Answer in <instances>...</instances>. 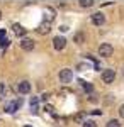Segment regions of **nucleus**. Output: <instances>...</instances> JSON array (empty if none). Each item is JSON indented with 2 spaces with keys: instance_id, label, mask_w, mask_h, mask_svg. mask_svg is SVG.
Wrapping results in <instances>:
<instances>
[{
  "instance_id": "nucleus-1",
  "label": "nucleus",
  "mask_w": 124,
  "mask_h": 127,
  "mask_svg": "<svg viewBox=\"0 0 124 127\" xmlns=\"http://www.w3.org/2000/svg\"><path fill=\"white\" fill-rule=\"evenodd\" d=\"M58 76H60V81H61V83H65V85H66V83H70V81L73 80V69L63 68L61 71H60V75H58Z\"/></svg>"
},
{
  "instance_id": "nucleus-2",
  "label": "nucleus",
  "mask_w": 124,
  "mask_h": 127,
  "mask_svg": "<svg viewBox=\"0 0 124 127\" xmlns=\"http://www.w3.org/2000/svg\"><path fill=\"white\" fill-rule=\"evenodd\" d=\"M112 53H114V48H112L109 42H104V44L99 46V56H102V58H109V56H112Z\"/></svg>"
},
{
  "instance_id": "nucleus-3",
  "label": "nucleus",
  "mask_w": 124,
  "mask_h": 127,
  "mask_svg": "<svg viewBox=\"0 0 124 127\" xmlns=\"http://www.w3.org/2000/svg\"><path fill=\"white\" fill-rule=\"evenodd\" d=\"M68 41L63 37V36H56L55 39H53V48L56 49V51H63L65 49V46H66Z\"/></svg>"
},
{
  "instance_id": "nucleus-4",
  "label": "nucleus",
  "mask_w": 124,
  "mask_h": 127,
  "mask_svg": "<svg viewBox=\"0 0 124 127\" xmlns=\"http://www.w3.org/2000/svg\"><path fill=\"white\" fill-rule=\"evenodd\" d=\"M20 105H22V100H20V98H19V100H15V102L12 100V102H9V103L5 105V112L14 114V112H17V110L20 108Z\"/></svg>"
},
{
  "instance_id": "nucleus-5",
  "label": "nucleus",
  "mask_w": 124,
  "mask_h": 127,
  "mask_svg": "<svg viewBox=\"0 0 124 127\" xmlns=\"http://www.w3.org/2000/svg\"><path fill=\"white\" fill-rule=\"evenodd\" d=\"M114 78H116V71L114 69H104L102 71V81L104 83H112L114 81Z\"/></svg>"
},
{
  "instance_id": "nucleus-6",
  "label": "nucleus",
  "mask_w": 124,
  "mask_h": 127,
  "mask_svg": "<svg viewBox=\"0 0 124 127\" xmlns=\"http://www.w3.org/2000/svg\"><path fill=\"white\" fill-rule=\"evenodd\" d=\"M90 20H92L94 26H102V24L105 22V15L102 14V12H95V14L90 15Z\"/></svg>"
},
{
  "instance_id": "nucleus-7",
  "label": "nucleus",
  "mask_w": 124,
  "mask_h": 127,
  "mask_svg": "<svg viewBox=\"0 0 124 127\" xmlns=\"http://www.w3.org/2000/svg\"><path fill=\"white\" fill-rule=\"evenodd\" d=\"M17 92L22 93V95H27L29 92H31V83H29L27 80H22L19 85H17Z\"/></svg>"
},
{
  "instance_id": "nucleus-8",
  "label": "nucleus",
  "mask_w": 124,
  "mask_h": 127,
  "mask_svg": "<svg viewBox=\"0 0 124 127\" xmlns=\"http://www.w3.org/2000/svg\"><path fill=\"white\" fill-rule=\"evenodd\" d=\"M49 31H51V22H48V20H43V22L39 24V27L36 29V32L44 36V34H48Z\"/></svg>"
},
{
  "instance_id": "nucleus-9",
  "label": "nucleus",
  "mask_w": 124,
  "mask_h": 127,
  "mask_svg": "<svg viewBox=\"0 0 124 127\" xmlns=\"http://www.w3.org/2000/svg\"><path fill=\"white\" fill-rule=\"evenodd\" d=\"M20 48L24 49V51H32V49H34V39L24 37V39L20 41Z\"/></svg>"
},
{
  "instance_id": "nucleus-10",
  "label": "nucleus",
  "mask_w": 124,
  "mask_h": 127,
  "mask_svg": "<svg viewBox=\"0 0 124 127\" xmlns=\"http://www.w3.org/2000/svg\"><path fill=\"white\" fill-rule=\"evenodd\" d=\"M12 29H14V34H15V36H19V37H24V36H26V32H27V31L24 29L20 24H17V22L12 26Z\"/></svg>"
},
{
  "instance_id": "nucleus-11",
  "label": "nucleus",
  "mask_w": 124,
  "mask_h": 127,
  "mask_svg": "<svg viewBox=\"0 0 124 127\" xmlns=\"http://www.w3.org/2000/svg\"><path fill=\"white\" fill-rule=\"evenodd\" d=\"M78 83H80V87L83 88V92H85V93H92V92H94V85H92V83L83 81V80H80Z\"/></svg>"
},
{
  "instance_id": "nucleus-12",
  "label": "nucleus",
  "mask_w": 124,
  "mask_h": 127,
  "mask_svg": "<svg viewBox=\"0 0 124 127\" xmlns=\"http://www.w3.org/2000/svg\"><path fill=\"white\" fill-rule=\"evenodd\" d=\"M73 41H75L76 44H82V42L85 41V34H82V32H76L75 37H73Z\"/></svg>"
},
{
  "instance_id": "nucleus-13",
  "label": "nucleus",
  "mask_w": 124,
  "mask_h": 127,
  "mask_svg": "<svg viewBox=\"0 0 124 127\" xmlns=\"http://www.w3.org/2000/svg\"><path fill=\"white\" fill-rule=\"evenodd\" d=\"M105 127H121V122L117 120V119H111L109 122H107V126Z\"/></svg>"
},
{
  "instance_id": "nucleus-14",
  "label": "nucleus",
  "mask_w": 124,
  "mask_h": 127,
  "mask_svg": "<svg viewBox=\"0 0 124 127\" xmlns=\"http://www.w3.org/2000/svg\"><path fill=\"white\" fill-rule=\"evenodd\" d=\"M92 5H94L92 0H82L80 2V7H92Z\"/></svg>"
},
{
  "instance_id": "nucleus-15",
  "label": "nucleus",
  "mask_w": 124,
  "mask_h": 127,
  "mask_svg": "<svg viewBox=\"0 0 124 127\" xmlns=\"http://www.w3.org/2000/svg\"><path fill=\"white\" fill-rule=\"evenodd\" d=\"M83 127H97V124L94 120H85V122H83Z\"/></svg>"
},
{
  "instance_id": "nucleus-16",
  "label": "nucleus",
  "mask_w": 124,
  "mask_h": 127,
  "mask_svg": "<svg viewBox=\"0 0 124 127\" xmlns=\"http://www.w3.org/2000/svg\"><path fill=\"white\" fill-rule=\"evenodd\" d=\"M119 117H121V119H124V103L121 105V107H119Z\"/></svg>"
},
{
  "instance_id": "nucleus-17",
  "label": "nucleus",
  "mask_w": 124,
  "mask_h": 127,
  "mask_svg": "<svg viewBox=\"0 0 124 127\" xmlns=\"http://www.w3.org/2000/svg\"><path fill=\"white\" fill-rule=\"evenodd\" d=\"M0 44H2L3 48H5V46H9V39H5V37H3V39L0 41Z\"/></svg>"
},
{
  "instance_id": "nucleus-18",
  "label": "nucleus",
  "mask_w": 124,
  "mask_h": 127,
  "mask_svg": "<svg viewBox=\"0 0 124 127\" xmlns=\"http://www.w3.org/2000/svg\"><path fill=\"white\" fill-rule=\"evenodd\" d=\"M49 97H51V95H49V93H44V95H43V97H41V98H43V100H48Z\"/></svg>"
},
{
  "instance_id": "nucleus-19",
  "label": "nucleus",
  "mask_w": 124,
  "mask_h": 127,
  "mask_svg": "<svg viewBox=\"0 0 124 127\" xmlns=\"http://www.w3.org/2000/svg\"><path fill=\"white\" fill-rule=\"evenodd\" d=\"M3 36H5V31H3V29H0V37H3Z\"/></svg>"
},
{
  "instance_id": "nucleus-20",
  "label": "nucleus",
  "mask_w": 124,
  "mask_h": 127,
  "mask_svg": "<svg viewBox=\"0 0 124 127\" xmlns=\"http://www.w3.org/2000/svg\"><path fill=\"white\" fill-rule=\"evenodd\" d=\"M0 19H2V12H0Z\"/></svg>"
},
{
  "instance_id": "nucleus-21",
  "label": "nucleus",
  "mask_w": 124,
  "mask_h": 127,
  "mask_svg": "<svg viewBox=\"0 0 124 127\" xmlns=\"http://www.w3.org/2000/svg\"><path fill=\"white\" fill-rule=\"evenodd\" d=\"M123 75H124V69H123Z\"/></svg>"
},
{
  "instance_id": "nucleus-22",
  "label": "nucleus",
  "mask_w": 124,
  "mask_h": 127,
  "mask_svg": "<svg viewBox=\"0 0 124 127\" xmlns=\"http://www.w3.org/2000/svg\"><path fill=\"white\" fill-rule=\"evenodd\" d=\"M26 127H31V126H26Z\"/></svg>"
}]
</instances>
